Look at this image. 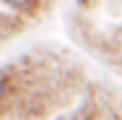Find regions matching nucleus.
Segmentation results:
<instances>
[{"label":"nucleus","mask_w":122,"mask_h":120,"mask_svg":"<svg viewBox=\"0 0 122 120\" xmlns=\"http://www.w3.org/2000/svg\"><path fill=\"white\" fill-rule=\"evenodd\" d=\"M3 3L10 11L21 13V16H34V13H39V8H42L44 0H3Z\"/></svg>","instance_id":"f257e3e1"},{"label":"nucleus","mask_w":122,"mask_h":120,"mask_svg":"<svg viewBox=\"0 0 122 120\" xmlns=\"http://www.w3.org/2000/svg\"><path fill=\"white\" fill-rule=\"evenodd\" d=\"M8 94H10V76H8V71L3 68V71H0V110H3Z\"/></svg>","instance_id":"f03ea898"},{"label":"nucleus","mask_w":122,"mask_h":120,"mask_svg":"<svg viewBox=\"0 0 122 120\" xmlns=\"http://www.w3.org/2000/svg\"><path fill=\"white\" fill-rule=\"evenodd\" d=\"M75 3H78V8H83V11H86V8H94L99 0H75Z\"/></svg>","instance_id":"7ed1b4c3"}]
</instances>
